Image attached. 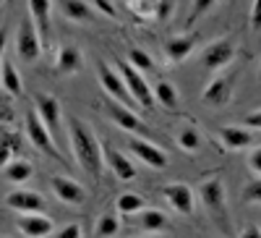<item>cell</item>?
<instances>
[{
  "label": "cell",
  "instance_id": "obj_41",
  "mask_svg": "<svg viewBox=\"0 0 261 238\" xmlns=\"http://www.w3.org/2000/svg\"><path fill=\"white\" fill-rule=\"evenodd\" d=\"M123 3H128V6H130V3H134V0H123Z\"/></svg>",
  "mask_w": 261,
  "mask_h": 238
},
{
  "label": "cell",
  "instance_id": "obj_36",
  "mask_svg": "<svg viewBox=\"0 0 261 238\" xmlns=\"http://www.w3.org/2000/svg\"><path fill=\"white\" fill-rule=\"evenodd\" d=\"M251 27H253V32H261V0H253V8H251Z\"/></svg>",
  "mask_w": 261,
  "mask_h": 238
},
{
  "label": "cell",
  "instance_id": "obj_38",
  "mask_svg": "<svg viewBox=\"0 0 261 238\" xmlns=\"http://www.w3.org/2000/svg\"><path fill=\"white\" fill-rule=\"evenodd\" d=\"M241 238H261V228L258 225H246L241 230Z\"/></svg>",
  "mask_w": 261,
  "mask_h": 238
},
{
  "label": "cell",
  "instance_id": "obj_17",
  "mask_svg": "<svg viewBox=\"0 0 261 238\" xmlns=\"http://www.w3.org/2000/svg\"><path fill=\"white\" fill-rule=\"evenodd\" d=\"M196 50V37L193 34H175L165 39V55L170 63H183Z\"/></svg>",
  "mask_w": 261,
  "mask_h": 238
},
{
  "label": "cell",
  "instance_id": "obj_25",
  "mask_svg": "<svg viewBox=\"0 0 261 238\" xmlns=\"http://www.w3.org/2000/svg\"><path fill=\"white\" fill-rule=\"evenodd\" d=\"M151 94H154V102H160L165 110H170V113L178 110V89H175L172 81H165V79L157 81L154 89H151Z\"/></svg>",
  "mask_w": 261,
  "mask_h": 238
},
{
  "label": "cell",
  "instance_id": "obj_24",
  "mask_svg": "<svg viewBox=\"0 0 261 238\" xmlns=\"http://www.w3.org/2000/svg\"><path fill=\"white\" fill-rule=\"evenodd\" d=\"M3 176H6V181H8V183L21 186V183H27V181L34 176V165H32L29 160L16 157V160H11V162L3 168Z\"/></svg>",
  "mask_w": 261,
  "mask_h": 238
},
{
  "label": "cell",
  "instance_id": "obj_11",
  "mask_svg": "<svg viewBox=\"0 0 261 238\" xmlns=\"http://www.w3.org/2000/svg\"><path fill=\"white\" fill-rule=\"evenodd\" d=\"M128 149L134 152L146 168H154V170H165L167 168V152H162V149L157 144H151L141 136H130L128 139Z\"/></svg>",
  "mask_w": 261,
  "mask_h": 238
},
{
  "label": "cell",
  "instance_id": "obj_35",
  "mask_svg": "<svg viewBox=\"0 0 261 238\" xmlns=\"http://www.w3.org/2000/svg\"><path fill=\"white\" fill-rule=\"evenodd\" d=\"M248 170H253L256 176L261 178V147H256L253 152L248 155Z\"/></svg>",
  "mask_w": 261,
  "mask_h": 238
},
{
  "label": "cell",
  "instance_id": "obj_3",
  "mask_svg": "<svg viewBox=\"0 0 261 238\" xmlns=\"http://www.w3.org/2000/svg\"><path fill=\"white\" fill-rule=\"evenodd\" d=\"M199 199L206 207V212L217 220H225V212H227V194H225V183L220 176H212L206 181L199 183Z\"/></svg>",
  "mask_w": 261,
  "mask_h": 238
},
{
  "label": "cell",
  "instance_id": "obj_43",
  "mask_svg": "<svg viewBox=\"0 0 261 238\" xmlns=\"http://www.w3.org/2000/svg\"><path fill=\"white\" fill-rule=\"evenodd\" d=\"M3 3H6V0H0V6H3Z\"/></svg>",
  "mask_w": 261,
  "mask_h": 238
},
{
  "label": "cell",
  "instance_id": "obj_39",
  "mask_svg": "<svg viewBox=\"0 0 261 238\" xmlns=\"http://www.w3.org/2000/svg\"><path fill=\"white\" fill-rule=\"evenodd\" d=\"M94 8L102 11V13H107V16H115V8L107 3V0H94Z\"/></svg>",
  "mask_w": 261,
  "mask_h": 238
},
{
  "label": "cell",
  "instance_id": "obj_31",
  "mask_svg": "<svg viewBox=\"0 0 261 238\" xmlns=\"http://www.w3.org/2000/svg\"><path fill=\"white\" fill-rule=\"evenodd\" d=\"M175 141H178V147L180 149H186V152H199V147H201V136H199V131L196 128H191V126H186V128H180L178 131V136H175Z\"/></svg>",
  "mask_w": 261,
  "mask_h": 238
},
{
  "label": "cell",
  "instance_id": "obj_4",
  "mask_svg": "<svg viewBox=\"0 0 261 238\" xmlns=\"http://www.w3.org/2000/svg\"><path fill=\"white\" fill-rule=\"evenodd\" d=\"M118 74L123 76V81H125V86H128V92H130V97H134V102H139L144 110H151L157 102H154V94H151V86L146 84V79H144V74H139L134 66H128L125 60H118Z\"/></svg>",
  "mask_w": 261,
  "mask_h": 238
},
{
  "label": "cell",
  "instance_id": "obj_33",
  "mask_svg": "<svg viewBox=\"0 0 261 238\" xmlns=\"http://www.w3.org/2000/svg\"><path fill=\"white\" fill-rule=\"evenodd\" d=\"M217 3V0H193V8H191V21H196V18H201L212 6Z\"/></svg>",
  "mask_w": 261,
  "mask_h": 238
},
{
  "label": "cell",
  "instance_id": "obj_6",
  "mask_svg": "<svg viewBox=\"0 0 261 238\" xmlns=\"http://www.w3.org/2000/svg\"><path fill=\"white\" fill-rule=\"evenodd\" d=\"M34 113L39 115V121L45 123V128L50 131L53 139H58L63 134V115H60V102L53 94H34Z\"/></svg>",
  "mask_w": 261,
  "mask_h": 238
},
{
  "label": "cell",
  "instance_id": "obj_27",
  "mask_svg": "<svg viewBox=\"0 0 261 238\" xmlns=\"http://www.w3.org/2000/svg\"><path fill=\"white\" fill-rule=\"evenodd\" d=\"M115 207H118L120 215H136V212L146 209V199L141 197V194L125 191V194H120V197L115 199Z\"/></svg>",
  "mask_w": 261,
  "mask_h": 238
},
{
  "label": "cell",
  "instance_id": "obj_29",
  "mask_svg": "<svg viewBox=\"0 0 261 238\" xmlns=\"http://www.w3.org/2000/svg\"><path fill=\"white\" fill-rule=\"evenodd\" d=\"M125 63H128V66H134L139 74H151V71H154V60H151V55L146 50H141V47H130Z\"/></svg>",
  "mask_w": 261,
  "mask_h": 238
},
{
  "label": "cell",
  "instance_id": "obj_10",
  "mask_svg": "<svg viewBox=\"0 0 261 238\" xmlns=\"http://www.w3.org/2000/svg\"><path fill=\"white\" fill-rule=\"evenodd\" d=\"M6 207L18 212V215H27V212H45L47 202L42 194L29 191V188H13L6 194Z\"/></svg>",
  "mask_w": 261,
  "mask_h": 238
},
{
  "label": "cell",
  "instance_id": "obj_16",
  "mask_svg": "<svg viewBox=\"0 0 261 238\" xmlns=\"http://www.w3.org/2000/svg\"><path fill=\"white\" fill-rule=\"evenodd\" d=\"M102 157H105L107 165H110V170L115 173V178H120V181H134L136 178V165L125 157V152H120V149H115L110 144H105Z\"/></svg>",
  "mask_w": 261,
  "mask_h": 238
},
{
  "label": "cell",
  "instance_id": "obj_30",
  "mask_svg": "<svg viewBox=\"0 0 261 238\" xmlns=\"http://www.w3.org/2000/svg\"><path fill=\"white\" fill-rule=\"evenodd\" d=\"M94 233H97L99 238H115V235L120 233V220H118V215H102V218H97Z\"/></svg>",
  "mask_w": 261,
  "mask_h": 238
},
{
  "label": "cell",
  "instance_id": "obj_8",
  "mask_svg": "<svg viewBox=\"0 0 261 238\" xmlns=\"http://www.w3.org/2000/svg\"><path fill=\"white\" fill-rule=\"evenodd\" d=\"M235 58V42L232 39H217L201 53V66L206 71H222L227 68Z\"/></svg>",
  "mask_w": 261,
  "mask_h": 238
},
{
  "label": "cell",
  "instance_id": "obj_37",
  "mask_svg": "<svg viewBox=\"0 0 261 238\" xmlns=\"http://www.w3.org/2000/svg\"><path fill=\"white\" fill-rule=\"evenodd\" d=\"M246 126L248 128H261V110H253L246 115Z\"/></svg>",
  "mask_w": 261,
  "mask_h": 238
},
{
  "label": "cell",
  "instance_id": "obj_26",
  "mask_svg": "<svg viewBox=\"0 0 261 238\" xmlns=\"http://www.w3.org/2000/svg\"><path fill=\"white\" fill-rule=\"evenodd\" d=\"M18 141H21L18 134L8 131V128H0V168H6L13 160V155L18 152Z\"/></svg>",
  "mask_w": 261,
  "mask_h": 238
},
{
  "label": "cell",
  "instance_id": "obj_23",
  "mask_svg": "<svg viewBox=\"0 0 261 238\" xmlns=\"http://www.w3.org/2000/svg\"><path fill=\"white\" fill-rule=\"evenodd\" d=\"M0 86H3L11 97H21V94H24V81H21L16 66L8 58H3V63H0Z\"/></svg>",
  "mask_w": 261,
  "mask_h": 238
},
{
  "label": "cell",
  "instance_id": "obj_12",
  "mask_svg": "<svg viewBox=\"0 0 261 238\" xmlns=\"http://www.w3.org/2000/svg\"><path fill=\"white\" fill-rule=\"evenodd\" d=\"M105 113L110 115V121L115 123V126H120L123 131H130V134H146V128H144V123L139 121V115L130 110V107H125V105H120L118 100H105Z\"/></svg>",
  "mask_w": 261,
  "mask_h": 238
},
{
  "label": "cell",
  "instance_id": "obj_2",
  "mask_svg": "<svg viewBox=\"0 0 261 238\" xmlns=\"http://www.w3.org/2000/svg\"><path fill=\"white\" fill-rule=\"evenodd\" d=\"M24 131H27V139L29 144L37 149V152H42L45 157L55 160V162H63V155H60V149H58V141L50 136V131L45 128V123L39 121V115L34 110H27L24 115Z\"/></svg>",
  "mask_w": 261,
  "mask_h": 238
},
{
  "label": "cell",
  "instance_id": "obj_5",
  "mask_svg": "<svg viewBox=\"0 0 261 238\" xmlns=\"http://www.w3.org/2000/svg\"><path fill=\"white\" fill-rule=\"evenodd\" d=\"M16 53H18V58L24 60V63H34L42 55V39H39V32L34 27L32 16H27L18 24V32H16Z\"/></svg>",
  "mask_w": 261,
  "mask_h": 238
},
{
  "label": "cell",
  "instance_id": "obj_14",
  "mask_svg": "<svg viewBox=\"0 0 261 238\" xmlns=\"http://www.w3.org/2000/svg\"><path fill=\"white\" fill-rule=\"evenodd\" d=\"M18 230L24 233L27 238H47L55 230V223L47 218L45 212H27V215H18Z\"/></svg>",
  "mask_w": 261,
  "mask_h": 238
},
{
  "label": "cell",
  "instance_id": "obj_18",
  "mask_svg": "<svg viewBox=\"0 0 261 238\" xmlns=\"http://www.w3.org/2000/svg\"><path fill=\"white\" fill-rule=\"evenodd\" d=\"M81 66H84V55H81L79 47H73V45H63V47L58 50V55H55V71H58V74H63V76H73V74L81 71Z\"/></svg>",
  "mask_w": 261,
  "mask_h": 238
},
{
  "label": "cell",
  "instance_id": "obj_28",
  "mask_svg": "<svg viewBox=\"0 0 261 238\" xmlns=\"http://www.w3.org/2000/svg\"><path fill=\"white\" fill-rule=\"evenodd\" d=\"M170 225V218L160 209H141V228L146 233H160Z\"/></svg>",
  "mask_w": 261,
  "mask_h": 238
},
{
  "label": "cell",
  "instance_id": "obj_19",
  "mask_svg": "<svg viewBox=\"0 0 261 238\" xmlns=\"http://www.w3.org/2000/svg\"><path fill=\"white\" fill-rule=\"evenodd\" d=\"M50 11H53V0H29V16L42 37V45L50 39Z\"/></svg>",
  "mask_w": 261,
  "mask_h": 238
},
{
  "label": "cell",
  "instance_id": "obj_7",
  "mask_svg": "<svg viewBox=\"0 0 261 238\" xmlns=\"http://www.w3.org/2000/svg\"><path fill=\"white\" fill-rule=\"evenodd\" d=\"M97 76H99V86H102V89L110 94L113 100H118V102L125 105V107L134 105V97H130V92H128V86H125L123 76L118 74V68L99 63V66H97Z\"/></svg>",
  "mask_w": 261,
  "mask_h": 238
},
{
  "label": "cell",
  "instance_id": "obj_21",
  "mask_svg": "<svg viewBox=\"0 0 261 238\" xmlns=\"http://www.w3.org/2000/svg\"><path fill=\"white\" fill-rule=\"evenodd\" d=\"M130 8H134L136 16H146V18H170L172 13V0H134L130 3Z\"/></svg>",
  "mask_w": 261,
  "mask_h": 238
},
{
  "label": "cell",
  "instance_id": "obj_40",
  "mask_svg": "<svg viewBox=\"0 0 261 238\" xmlns=\"http://www.w3.org/2000/svg\"><path fill=\"white\" fill-rule=\"evenodd\" d=\"M6 39H8V32H6V27H0V63L6 58Z\"/></svg>",
  "mask_w": 261,
  "mask_h": 238
},
{
  "label": "cell",
  "instance_id": "obj_32",
  "mask_svg": "<svg viewBox=\"0 0 261 238\" xmlns=\"http://www.w3.org/2000/svg\"><path fill=\"white\" fill-rule=\"evenodd\" d=\"M243 202H248V204H261V178L251 181V183L243 188Z\"/></svg>",
  "mask_w": 261,
  "mask_h": 238
},
{
  "label": "cell",
  "instance_id": "obj_1",
  "mask_svg": "<svg viewBox=\"0 0 261 238\" xmlns=\"http://www.w3.org/2000/svg\"><path fill=\"white\" fill-rule=\"evenodd\" d=\"M68 123V141L73 149V157L79 162V168L92 178H99L102 170H105V157H102V144L97 139V134L92 131L89 123H84L76 115L65 118Z\"/></svg>",
  "mask_w": 261,
  "mask_h": 238
},
{
  "label": "cell",
  "instance_id": "obj_9",
  "mask_svg": "<svg viewBox=\"0 0 261 238\" xmlns=\"http://www.w3.org/2000/svg\"><path fill=\"white\" fill-rule=\"evenodd\" d=\"M235 94V74H222V76H214L209 84H206V89L201 92V100L212 107H225Z\"/></svg>",
  "mask_w": 261,
  "mask_h": 238
},
{
  "label": "cell",
  "instance_id": "obj_20",
  "mask_svg": "<svg viewBox=\"0 0 261 238\" xmlns=\"http://www.w3.org/2000/svg\"><path fill=\"white\" fill-rule=\"evenodd\" d=\"M217 136H220L225 149H246V147L253 144V134L248 128H241V126H222L220 131H217Z\"/></svg>",
  "mask_w": 261,
  "mask_h": 238
},
{
  "label": "cell",
  "instance_id": "obj_42",
  "mask_svg": "<svg viewBox=\"0 0 261 238\" xmlns=\"http://www.w3.org/2000/svg\"><path fill=\"white\" fill-rule=\"evenodd\" d=\"M258 79H261V68H258Z\"/></svg>",
  "mask_w": 261,
  "mask_h": 238
},
{
  "label": "cell",
  "instance_id": "obj_13",
  "mask_svg": "<svg viewBox=\"0 0 261 238\" xmlns=\"http://www.w3.org/2000/svg\"><path fill=\"white\" fill-rule=\"evenodd\" d=\"M162 197L167 199V204L180 212V215H193L196 204H193V188L183 181H175V183H167L162 188Z\"/></svg>",
  "mask_w": 261,
  "mask_h": 238
},
{
  "label": "cell",
  "instance_id": "obj_22",
  "mask_svg": "<svg viewBox=\"0 0 261 238\" xmlns=\"http://www.w3.org/2000/svg\"><path fill=\"white\" fill-rule=\"evenodd\" d=\"M60 13L68 18V21H94L97 18V11L92 3H86V0H60Z\"/></svg>",
  "mask_w": 261,
  "mask_h": 238
},
{
  "label": "cell",
  "instance_id": "obj_15",
  "mask_svg": "<svg viewBox=\"0 0 261 238\" xmlns=\"http://www.w3.org/2000/svg\"><path fill=\"white\" fill-rule=\"evenodd\" d=\"M50 186H53V194L63 202V204H71V207H79L86 202V191L79 181L73 178H65V176H53L50 178Z\"/></svg>",
  "mask_w": 261,
  "mask_h": 238
},
{
  "label": "cell",
  "instance_id": "obj_34",
  "mask_svg": "<svg viewBox=\"0 0 261 238\" xmlns=\"http://www.w3.org/2000/svg\"><path fill=\"white\" fill-rule=\"evenodd\" d=\"M55 238H84V233L79 223H68V225H63V230L55 233Z\"/></svg>",
  "mask_w": 261,
  "mask_h": 238
}]
</instances>
